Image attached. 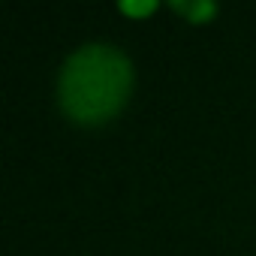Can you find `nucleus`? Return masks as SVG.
Segmentation results:
<instances>
[{
  "label": "nucleus",
  "instance_id": "1",
  "mask_svg": "<svg viewBox=\"0 0 256 256\" xmlns=\"http://www.w3.org/2000/svg\"><path fill=\"white\" fill-rule=\"evenodd\" d=\"M133 90V66L114 46L94 42L66 58L58 82V100L70 120L100 126L112 120Z\"/></svg>",
  "mask_w": 256,
  "mask_h": 256
},
{
  "label": "nucleus",
  "instance_id": "2",
  "mask_svg": "<svg viewBox=\"0 0 256 256\" xmlns=\"http://www.w3.org/2000/svg\"><path fill=\"white\" fill-rule=\"evenodd\" d=\"M175 10H178V12H184L193 24H199V22H205L208 16H214V12H217V6H214V4H193V6H190V4H175Z\"/></svg>",
  "mask_w": 256,
  "mask_h": 256
}]
</instances>
